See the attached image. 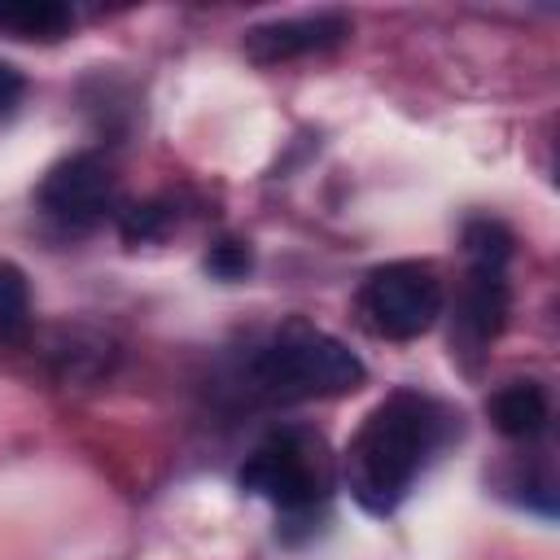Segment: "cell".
<instances>
[{
  "label": "cell",
  "mask_w": 560,
  "mask_h": 560,
  "mask_svg": "<svg viewBox=\"0 0 560 560\" xmlns=\"http://www.w3.org/2000/svg\"><path fill=\"white\" fill-rule=\"evenodd\" d=\"M442 420V407L411 389H398L385 402H376L346 446L350 494L376 516L394 512L398 499L411 490L424 455L438 446Z\"/></svg>",
  "instance_id": "cell-1"
},
{
  "label": "cell",
  "mask_w": 560,
  "mask_h": 560,
  "mask_svg": "<svg viewBox=\"0 0 560 560\" xmlns=\"http://www.w3.org/2000/svg\"><path fill=\"white\" fill-rule=\"evenodd\" d=\"M254 381L262 394L280 398V402H298V398H332V394H350L363 381V363L350 346H341L328 332L302 328L293 324L289 332H280L271 346L258 350L254 359Z\"/></svg>",
  "instance_id": "cell-2"
},
{
  "label": "cell",
  "mask_w": 560,
  "mask_h": 560,
  "mask_svg": "<svg viewBox=\"0 0 560 560\" xmlns=\"http://www.w3.org/2000/svg\"><path fill=\"white\" fill-rule=\"evenodd\" d=\"M241 486L271 499L280 512H311L328 499L332 468L324 455V442L306 429H280L271 433L241 468Z\"/></svg>",
  "instance_id": "cell-3"
},
{
  "label": "cell",
  "mask_w": 560,
  "mask_h": 560,
  "mask_svg": "<svg viewBox=\"0 0 560 560\" xmlns=\"http://www.w3.org/2000/svg\"><path fill=\"white\" fill-rule=\"evenodd\" d=\"M363 319L372 324V332L389 337V341H411L420 332L433 328V319L442 315V280L429 262H385L368 276L363 293H359Z\"/></svg>",
  "instance_id": "cell-4"
},
{
  "label": "cell",
  "mask_w": 560,
  "mask_h": 560,
  "mask_svg": "<svg viewBox=\"0 0 560 560\" xmlns=\"http://www.w3.org/2000/svg\"><path fill=\"white\" fill-rule=\"evenodd\" d=\"M118 179L114 171L96 158V153H74L66 162H57L44 184H39V206L66 223V228H92L105 219V210L114 206Z\"/></svg>",
  "instance_id": "cell-5"
},
{
  "label": "cell",
  "mask_w": 560,
  "mask_h": 560,
  "mask_svg": "<svg viewBox=\"0 0 560 560\" xmlns=\"http://www.w3.org/2000/svg\"><path fill=\"white\" fill-rule=\"evenodd\" d=\"M346 35H350V22L341 13H306V18L262 22V26L245 31V52L258 66H276V61H293L306 52L337 48Z\"/></svg>",
  "instance_id": "cell-6"
},
{
  "label": "cell",
  "mask_w": 560,
  "mask_h": 560,
  "mask_svg": "<svg viewBox=\"0 0 560 560\" xmlns=\"http://www.w3.org/2000/svg\"><path fill=\"white\" fill-rule=\"evenodd\" d=\"M455 315H459V332L472 346L494 341L503 332V324H508V280H503V267H468Z\"/></svg>",
  "instance_id": "cell-7"
},
{
  "label": "cell",
  "mask_w": 560,
  "mask_h": 560,
  "mask_svg": "<svg viewBox=\"0 0 560 560\" xmlns=\"http://www.w3.org/2000/svg\"><path fill=\"white\" fill-rule=\"evenodd\" d=\"M490 420L503 438H538L547 429V394L534 381H512L490 398Z\"/></svg>",
  "instance_id": "cell-8"
},
{
  "label": "cell",
  "mask_w": 560,
  "mask_h": 560,
  "mask_svg": "<svg viewBox=\"0 0 560 560\" xmlns=\"http://www.w3.org/2000/svg\"><path fill=\"white\" fill-rule=\"evenodd\" d=\"M74 13L57 0H4L0 4V31L9 39H39L52 44L61 35H70Z\"/></svg>",
  "instance_id": "cell-9"
},
{
  "label": "cell",
  "mask_w": 560,
  "mask_h": 560,
  "mask_svg": "<svg viewBox=\"0 0 560 560\" xmlns=\"http://www.w3.org/2000/svg\"><path fill=\"white\" fill-rule=\"evenodd\" d=\"M31 324V293L18 262L0 258V341H22Z\"/></svg>",
  "instance_id": "cell-10"
},
{
  "label": "cell",
  "mask_w": 560,
  "mask_h": 560,
  "mask_svg": "<svg viewBox=\"0 0 560 560\" xmlns=\"http://www.w3.org/2000/svg\"><path fill=\"white\" fill-rule=\"evenodd\" d=\"M464 249H468V267H508L512 232L494 219H472L464 228Z\"/></svg>",
  "instance_id": "cell-11"
},
{
  "label": "cell",
  "mask_w": 560,
  "mask_h": 560,
  "mask_svg": "<svg viewBox=\"0 0 560 560\" xmlns=\"http://www.w3.org/2000/svg\"><path fill=\"white\" fill-rule=\"evenodd\" d=\"M171 219H175V210H171L166 201H140V206L122 210V236H127L131 245L158 241V236L171 228Z\"/></svg>",
  "instance_id": "cell-12"
},
{
  "label": "cell",
  "mask_w": 560,
  "mask_h": 560,
  "mask_svg": "<svg viewBox=\"0 0 560 560\" xmlns=\"http://www.w3.org/2000/svg\"><path fill=\"white\" fill-rule=\"evenodd\" d=\"M249 267H254V258H249V245H241V241H219L206 254V271L219 280H241Z\"/></svg>",
  "instance_id": "cell-13"
},
{
  "label": "cell",
  "mask_w": 560,
  "mask_h": 560,
  "mask_svg": "<svg viewBox=\"0 0 560 560\" xmlns=\"http://www.w3.org/2000/svg\"><path fill=\"white\" fill-rule=\"evenodd\" d=\"M22 92H26L22 70H13L9 61H0V114H9V109L22 101Z\"/></svg>",
  "instance_id": "cell-14"
}]
</instances>
